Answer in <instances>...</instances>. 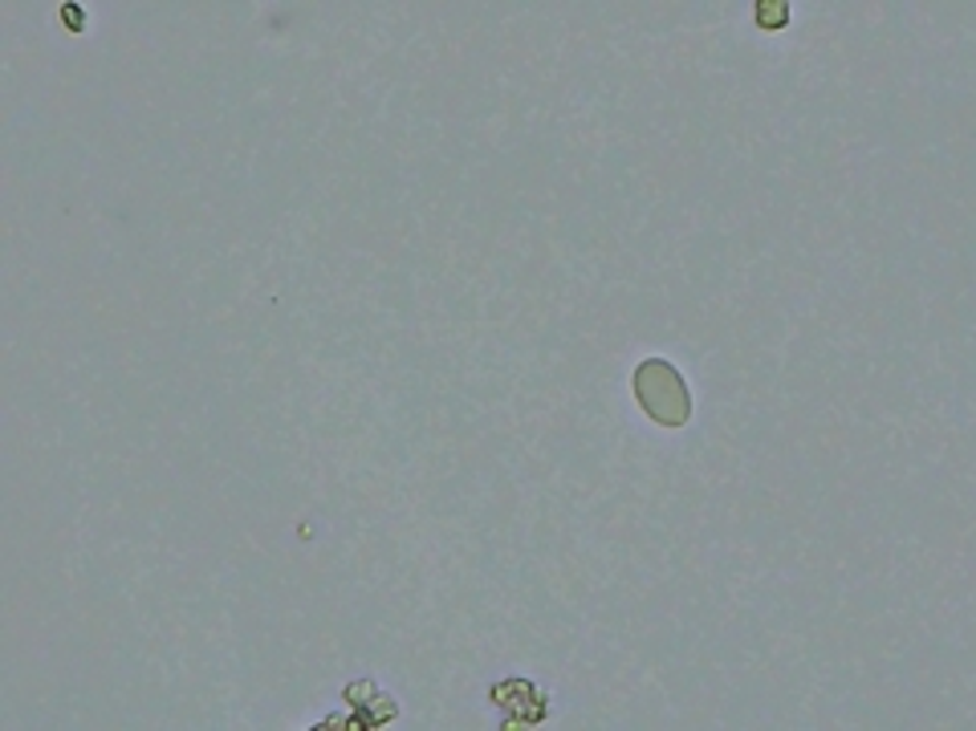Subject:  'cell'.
<instances>
[{
	"instance_id": "1",
	"label": "cell",
	"mask_w": 976,
	"mask_h": 731,
	"mask_svg": "<svg viewBox=\"0 0 976 731\" xmlns=\"http://www.w3.org/2000/svg\"><path fill=\"white\" fill-rule=\"evenodd\" d=\"M635 399H639V411L651 419V423L667 427V431H679V427L691 423V390L679 374V366H671L667 358H644L635 366Z\"/></svg>"
},
{
	"instance_id": "2",
	"label": "cell",
	"mask_w": 976,
	"mask_h": 731,
	"mask_svg": "<svg viewBox=\"0 0 976 731\" xmlns=\"http://www.w3.org/2000/svg\"><path fill=\"white\" fill-rule=\"evenodd\" d=\"M492 703H497L500 711H505V720H517L521 715V723H537V720H546V699L537 695V687L534 683H521V679H505V683L492 687Z\"/></svg>"
},
{
	"instance_id": "3",
	"label": "cell",
	"mask_w": 976,
	"mask_h": 731,
	"mask_svg": "<svg viewBox=\"0 0 976 731\" xmlns=\"http://www.w3.org/2000/svg\"><path fill=\"white\" fill-rule=\"evenodd\" d=\"M346 695L355 703V728H382V723L395 720V703L391 699H382L375 691V683H350L346 687Z\"/></svg>"
},
{
	"instance_id": "4",
	"label": "cell",
	"mask_w": 976,
	"mask_h": 731,
	"mask_svg": "<svg viewBox=\"0 0 976 731\" xmlns=\"http://www.w3.org/2000/svg\"><path fill=\"white\" fill-rule=\"evenodd\" d=\"M753 21L761 24V29H786L789 24V4L786 0H761L757 9H753Z\"/></svg>"
},
{
	"instance_id": "5",
	"label": "cell",
	"mask_w": 976,
	"mask_h": 731,
	"mask_svg": "<svg viewBox=\"0 0 976 731\" xmlns=\"http://www.w3.org/2000/svg\"><path fill=\"white\" fill-rule=\"evenodd\" d=\"M61 21L70 24L73 33H82V24H86V17H82V4H66V9H61Z\"/></svg>"
}]
</instances>
